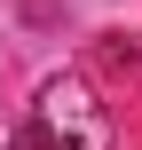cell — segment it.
Returning a JSON list of instances; mask_svg holds the SVG:
<instances>
[{"label":"cell","mask_w":142,"mask_h":150,"mask_svg":"<svg viewBox=\"0 0 142 150\" xmlns=\"http://www.w3.org/2000/svg\"><path fill=\"white\" fill-rule=\"evenodd\" d=\"M103 142H111V119L79 79H47L16 127V150H103Z\"/></svg>","instance_id":"1"}]
</instances>
